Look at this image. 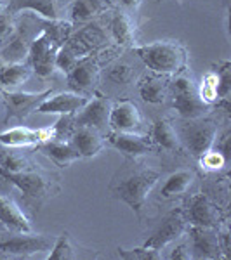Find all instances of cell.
<instances>
[{"label": "cell", "mask_w": 231, "mask_h": 260, "mask_svg": "<svg viewBox=\"0 0 231 260\" xmlns=\"http://www.w3.org/2000/svg\"><path fill=\"white\" fill-rule=\"evenodd\" d=\"M160 179V172L151 169H134L124 172L120 179L111 186V192L117 200L127 203L134 212L139 213L145 207L150 191Z\"/></svg>", "instance_id": "cell-1"}, {"label": "cell", "mask_w": 231, "mask_h": 260, "mask_svg": "<svg viewBox=\"0 0 231 260\" xmlns=\"http://www.w3.org/2000/svg\"><path fill=\"white\" fill-rule=\"evenodd\" d=\"M136 54L141 57L153 73L162 75H172L179 73L186 68L188 52L179 42L162 40L153 42L148 45H141L136 47Z\"/></svg>", "instance_id": "cell-2"}, {"label": "cell", "mask_w": 231, "mask_h": 260, "mask_svg": "<svg viewBox=\"0 0 231 260\" xmlns=\"http://www.w3.org/2000/svg\"><path fill=\"white\" fill-rule=\"evenodd\" d=\"M169 89L172 92V106L184 118H201L211 108V104L200 98L196 83L186 75H179L169 85Z\"/></svg>", "instance_id": "cell-3"}, {"label": "cell", "mask_w": 231, "mask_h": 260, "mask_svg": "<svg viewBox=\"0 0 231 260\" xmlns=\"http://www.w3.org/2000/svg\"><path fill=\"white\" fill-rule=\"evenodd\" d=\"M56 238H50L47 234H32L30 233H16L12 236L0 240V251L18 257H30L35 253L50 251Z\"/></svg>", "instance_id": "cell-4"}, {"label": "cell", "mask_w": 231, "mask_h": 260, "mask_svg": "<svg viewBox=\"0 0 231 260\" xmlns=\"http://www.w3.org/2000/svg\"><path fill=\"white\" fill-rule=\"evenodd\" d=\"M188 229V219L183 210H172L162 217L157 229L151 233V236L145 241L142 246H148L153 250H162L172 241L179 240Z\"/></svg>", "instance_id": "cell-5"}, {"label": "cell", "mask_w": 231, "mask_h": 260, "mask_svg": "<svg viewBox=\"0 0 231 260\" xmlns=\"http://www.w3.org/2000/svg\"><path fill=\"white\" fill-rule=\"evenodd\" d=\"M60 50V45L52 40L45 30H42L35 39L32 40L30 50H28V64L32 70L40 77H49L56 70V54Z\"/></svg>", "instance_id": "cell-6"}, {"label": "cell", "mask_w": 231, "mask_h": 260, "mask_svg": "<svg viewBox=\"0 0 231 260\" xmlns=\"http://www.w3.org/2000/svg\"><path fill=\"white\" fill-rule=\"evenodd\" d=\"M217 137V125L212 120L193 118L191 123L183 127V141L193 156L200 158L204 153L212 149Z\"/></svg>", "instance_id": "cell-7"}, {"label": "cell", "mask_w": 231, "mask_h": 260, "mask_svg": "<svg viewBox=\"0 0 231 260\" xmlns=\"http://www.w3.org/2000/svg\"><path fill=\"white\" fill-rule=\"evenodd\" d=\"M0 177L14 184L21 192H24L26 198L40 200L50 191V180L33 169L23 172H6L0 169Z\"/></svg>", "instance_id": "cell-8"}, {"label": "cell", "mask_w": 231, "mask_h": 260, "mask_svg": "<svg viewBox=\"0 0 231 260\" xmlns=\"http://www.w3.org/2000/svg\"><path fill=\"white\" fill-rule=\"evenodd\" d=\"M70 89L77 94H87L96 89L99 83V66L92 56L78 57L77 62L71 66V70L66 73Z\"/></svg>", "instance_id": "cell-9"}, {"label": "cell", "mask_w": 231, "mask_h": 260, "mask_svg": "<svg viewBox=\"0 0 231 260\" xmlns=\"http://www.w3.org/2000/svg\"><path fill=\"white\" fill-rule=\"evenodd\" d=\"M191 257L195 258H222L221 236L212 228L191 225Z\"/></svg>", "instance_id": "cell-10"}, {"label": "cell", "mask_w": 231, "mask_h": 260, "mask_svg": "<svg viewBox=\"0 0 231 260\" xmlns=\"http://www.w3.org/2000/svg\"><path fill=\"white\" fill-rule=\"evenodd\" d=\"M110 101L98 95V98L87 101L78 110V115L75 116V125L77 127H92L99 130V132H103L108 127V121H110Z\"/></svg>", "instance_id": "cell-11"}, {"label": "cell", "mask_w": 231, "mask_h": 260, "mask_svg": "<svg viewBox=\"0 0 231 260\" xmlns=\"http://www.w3.org/2000/svg\"><path fill=\"white\" fill-rule=\"evenodd\" d=\"M54 139V127L47 128H30L24 125L12 127L0 134V142L7 148H21V146H33L40 142Z\"/></svg>", "instance_id": "cell-12"}, {"label": "cell", "mask_w": 231, "mask_h": 260, "mask_svg": "<svg viewBox=\"0 0 231 260\" xmlns=\"http://www.w3.org/2000/svg\"><path fill=\"white\" fill-rule=\"evenodd\" d=\"M186 219L191 222V225H201V228L217 229L222 220L221 210L216 203L204 194H198L190 201Z\"/></svg>", "instance_id": "cell-13"}, {"label": "cell", "mask_w": 231, "mask_h": 260, "mask_svg": "<svg viewBox=\"0 0 231 260\" xmlns=\"http://www.w3.org/2000/svg\"><path fill=\"white\" fill-rule=\"evenodd\" d=\"M47 95H50V90L37 92V94H32V92H4L7 110H9V118L23 121L32 111H37L39 104L47 99Z\"/></svg>", "instance_id": "cell-14"}, {"label": "cell", "mask_w": 231, "mask_h": 260, "mask_svg": "<svg viewBox=\"0 0 231 260\" xmlns=\"http://www.w3.org/2000/svg\"><path fill=\"white\" fill-rule=\"evenodd\" d=\"M108 125L113 132H136L141 127V113L132 101H119L111 106Z\"/></svg>", "instance_id": "cell-15"}, {"label": "cell", "mask_w": 231, "mask_h": 260, "mask_svg": "<svg viewBox=\"0 0 231 260\" xmlns=\"http://www.w3.org/2000/svg\"><path fill=\"white\" fill-rule=\"evenodd\" d=\"M85 95L77 92H60V94L42 101L37 108V113L44 115H75L87 103Z\"/></svg>", "instance_id": "cell-16"}, {"label": "cell", "mask_w": 231, "mask_h": 260, "mask_svg": "<svg viewBox=\"0 0 231 260\" xmlns=\"http://www.w3.org/2000/svg\"><path fill=\"white\" fill-rule=\"evenodd\" d=\"M108 141L113 148H117L129 158L148 154L153 149V142L148 137L139 136L137 132H111L108 136Z\"/></svg>", "instance_id": "cell-17"}, {"label": "cell", "mask_w": 231, "mask_h": 260, "mask_svg": "<svg viewBox=\"0 0 231 260\" xmlns=\"http://www.w3.org/2000/svg\"><path fill=\"white\" fill-rule=\"evenodd\" d=\"M73 148L80 153L82 158H92L104 148V139L99 130L92 127H77L70 137Z\"/></svg>", "instance_id": "cell-18"}, {"label": "cell", "mask_w": 231, "mask_h": 260, "mask_svg": "<svg viewBox=\"0 0 231 260\" xmlns=\"http://www.w3.org/2000/svg\"><path fill=\"white\" fill-rule=\"evenodd\" d=\"M0 222L6 229L14 233H30L32 224L28 217L24 215L19 205L12 198L0 194Z\"/></svg>", "instance_id": "cell-19"}, {"label": "cell", "mask_w": 231, "mask_h": 260, "mask_svg": "<svg viewBox=\"0 0 231 260\" xmlns=\"http://www.w3.org/2000/svg\"><path fill=\"white\" fill-rule=\"evenodd\" d=\"M37 149H39L40 153H44L45 156H49L50 160L60 167H66V165H70V163L77 161L78 158H82L80 153H78V151L73 148V144L68 141L50 139V141L37 144Z\"/></svg>", "instance_id": "cell-20"}, {"label": "cell", "mask_w": 231, "mask_h": 260, "mask_svg": "<svg viewBox=\"0 0 231 260\" xmlns=\"http://www.w3.org/2000/svg\"><path fill=\"white\" fill-rule=\"evenodd\" d=\"M104 42H106V33L101 30L98 24H91V26H85L83 30L75 33V37H71L66 45L78 56V54L89 52Z\"/></svg>", "instance_id": "cell-21"}, {"label": "cell", "mask_w": 231, "mask_h": 260, "mask_svg": "<svg viewBox=\"0 0 231 260\" xmlns=\"http://www.w3.org/2000/svg\"><path fill=\"white\" fill-rule=\"evenodd\" d=\"M169 85H170L169 75L153 73L151 77L142 80V83L139 85V94H141V98L146 101V103L160 104L167 98Z\"/></svg>", "instance_id": "cell-22"}, {"label": "cell", "mask_w": 231, "mask_h": 260, "mask_svg": "<svg viewBox=\"0 0 231 260\" xmlns=\"http://www.w3.org/2000/svg\"><path fill=\"white\" fill-rule=\"evenodd\" d=\"M33 39H35V37H33ZM33 39L30 37V33H28V28H24V30L16 28L14 35L7 40L9 44L0 50L2 59L7 62H23L21 59H23L24 56H28V50H30Z\"/></svg>", "instance_id": "cell-23"}, {"label": "cell", "mask_w": 231, "mask_h": 260, "mask_svg": "<svg viewBox=\"0 0 231 260\" xmlns=\"http://www.w3.org/2000/svg\"><path fill=\"white\" fill-rule=\"evenodd\" d=\"M7 9H9V12H12V14L23 9H28V11H33V12H37V14H40L42 18H47L49 21L60 19L56 0H12Z\"/></svg>", "instance_id": "cell-24"}, {"label": "cell", "mask_w": 231, "mask_h": 260, "mask_svg": "<svg viewBox=\"0 0 231 260\" xmlns=\"http://www.w3.org/2000/svg\"><path fill=\"white\" fill-rule=\"evenodd\" d=\"M110 7V0H75L70 7L71 19L77 23H83V21H89L101 12H106Z\"/></svg>", "instance_id": "cell-25"}, {"label": "cell", "mask_w": 231, "mask_h": 260, "mask_svg": "<svg viewBox=\"0 0 231 260\" xmlns=\"http://www.w3.org/2000/svg\"><path fill=\"white\" fill-rule=\"evenodd\" d=\"M193 180H195V174L190 170L174 172V174L167 177L165 184H163L162 192H160L162 198L169 200V198H176V196H179V194H184V192L190 189Z\"/></svg>", "instance_id": "cell-26"}, {"label": "cell", "mask_w": 231, "mask_h": 260, "mask_svg": "<svg viewBox=\"0 0 231 260\" xmlns=\"http://www.w3.org/2000/svg\"><path fill=\"white\" fill-rule=\"evenodd\" d=\"M32 77V66L28 62H9L0 70V83L4 87H19Z\"/></svg>", "instance_id": "cell-27"}, {"label": "cell", "mask_w": 231, "mask_h": 260, "mask_svg": "<svg viewBox=\"0 0 231 260\" xmlns=\"http://www.w3.org/2000/svg\"><path fill=\"white\" fill-rule=\"evenodd\" d=\"M153 142L167 151H178L181 142H179L178 132L167 120H158L153 125Z\"/></svg>", "instance_id": "cell-28"}, {"label": "cell", "mask_w": 231, "mask_h": 260, "mask_svg": "<svg viewBox=\"0 0 231 260\" xmlns=\"http://www.w3.org/2000/svg\"><path fill=\"white\" fill-rule=\"evenodd\" d=\"M111 30L115 39L124 45H131L136 37V26H134V21L127 12L120 11L113 16L111 19Z\"/></svg>", "instance_id": "cell-29"}, {"label": "cell", "mask_w": 231, "mask_h": 260, "mask_svg": "<svg viewBox=\"0 0 231 260\" xmlns=\"http://www.w3.org/2000/svg\"><path fill=\"white\" fill-rule=\"evenodd\" d=\"M33 163L24 154L12 149H0V169L6 172H23L33 169Z\"/></svg>", "instance_id": "cell-30"}, {"label": "cell", "mask_w": 231, "mask_h": 260, "mask_svg": "<svg viewBox=\"0 0 231 260\" xmlns=\"http://www.w3.org/2000/svg\"><path fill=\"white\" fill-rule=\"evenodd\" d=\"M49 260H71L77 258V253H75V248L71 245V240L68 234H61L56 241H54L52 248H50L49 253Z\"/></svg>", "instance_id": "cell-31"}, {"label": "cell", "mask_w": 231, "mask_h": 260, "mask_svg": "<svg viewBox=\"0 0 231 260\" xmlns=\"http://www.w3.org/2000/svg\"><path fill=\"white\" fill-rule=\"evenodd\" d=\"M117 250H119L120 257L125 260H158L162 257L160 250H153L148 248V246H141V248H132V250L120 248L119 246Z\"/></svg>", "instance_id": "cell-32"}, {"label": "cell", "mask_w": 231, "mask_h": 260, "mask_svg": "<svg viewBox=\"0 0 231 260\" xmlns=\"http://www.w3.org/2000/svg\"><path fill=\"white\" fill-rule=\"evenodd\" d=\"M200 98L205 101L207 104H212L214 101H217V75L216 73H207L201 80L200 85Z\"/></svg>", "instance_id": "cell-33"}, {"label": "cell", "mask_w": 231, "mask_h": 260, "mask_svg": "<svg viewBox=\"0 0 231 260\" xmlns=\"http://www.w3.org/2000/svg\"><path fill=\"white\" fill-rule=\"evenodd\" d=\"M217 98L228 99L231 90V70L229 62H222L221 70L217 71Z\"/></svg>", "instance_id": "cell-34"}, {"label": "cell", "mask_w": 231, "mask_h": 260, "mask_svg": "<svg viewBox=\"0 0 231 260\" xmlns=\"http://www.w3.org/2000/svg\"><path fill=\"white\" fill-rule=\"evenodd\" d=\"M200 161L207 170H221L226 165V156L219 149H209L200 156Z\"/></svg>", "instance_id": "cell-35"}, {"label": "cell", "mask_w": 231, "mask_h": 260, "mask_svg": "<svg viewBox=\"0 0 231 260\" xmlns=\"http://www.w3.org/2000/svg\"><path fill=\"white\" fill-rule=\"evenodd\" d=\"M77 59H78V56L68 47V45H61L56 54V68H60L68 73L71 70V66L77 62Z\"/></svg>", "instance_id": "cell-36"}, {"label": "cell", "mask_w": 231, "mask_h": 260, "mask_svg": "<svg viewBox=\"0 0 231 260\" xmlns=\"http://www.w3.org/2000/svg\"><path fill=\"white\" fill-rule=\"evenodd\" d=\"M16 31V24L12 23L11 14H4L0 12V42L9 40Z\"/></svg>", "instance_id": "cell-37"}, {"label": "cell", "mask_w": 231, "mask_h": 260, "mask_svg": "<svg viewBox=\"0 0 231 260\" xmlns=\"http://www.w3.org/2000/svg\"><path fill=\"white\" fill-rule=\"evenodd\" d=\"M111 78L115 82H125L129 78V75H131V68H129V64H117L115 68L111 70Z\"/></svg>", "instance_id": "cell-38"}, {"label": "cell", "mask_w": 231, "mask_h": 260, "mask_svg": "<svg viewBox=\"0 0 231 260\" xmlns=\"http://www.w3.org/2000/svg\"><path fill=\"white\" fill-rule=\"evenodd\" d=\"M169 258L170 260H190L191 258V251L188 250L186 245H179V246H176V248L172 250Z\"/></svg>", "instance_id": "cell-39"}, {"label": "cell", "mask_w": 231, "mask_h": 260, "mask_svg": "<svg viewBox=\"0 0 231 260\" xmlns=\"http://www.w3.org/2000/svg\"><path fill=\"white\" fill-rule=\"evenodd\" d=\"M122 4H124L127 9H137V7L141 6L142 0H120Z\"/></svg>", "instance_id": "cell-40"}, {"label": "cell", "mask_w": 231, "mask_h": 260, "mask_svg": "<svg viewBox=\"0 0 231 260\" xmlns=\"http://www.w3.org/2000/svg\"><path fill=\"white\" fill-rule=\"evenodd\" d=\"M4 231H6V228H4V225H2V222H0V233H4Z\"/></svg>", "instance_id": "cell-41"}, {"label": "cell", "mask_w": 231, "mask_h": 260, "mask_svg": "<svg viewBox=\"0 0 231 260\" xmlns=\"http://www.w3.org/2000/svg\"><path fill=\"white\" fill-rule=\"evenodd\" d=\"M2 11H4V4L0 2V12H2Z\"/></svg>", "instance_id": "cell-42"}]
</instances>
